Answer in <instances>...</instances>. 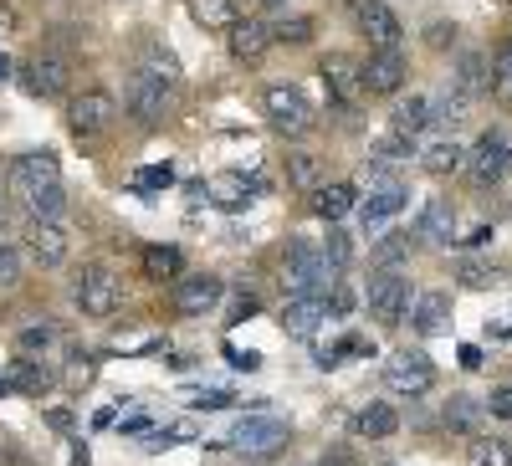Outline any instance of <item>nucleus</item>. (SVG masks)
Masks as SVG:
<instances>
[{
    "label": "nucleus",
    "mask_w": 512,
    "mask_h": 466,
    "mask_svg": "<svg viewBox=\"0 0 512 466\" xmlns=\"http://www.w3.org/2000/svg\"><path fill=\"white\" fill-rule=\"evenodd\" d=\"M497 57H502V62H507V67H512V41H507V47H502V52H497Z\"/></svg>",
    "instance_id": "nucleus-55"
},
{
    "label": "nucleus",
    "mask_w": 512,
    "mask_h": 466,
    "mask_svg": "<svg viewBox=\"0 0 512 466\" xmlns=\"http://www.w3.org/2000/svg\"><path fill=\"white\" fill-rule=\"evenodd\" d=\"M262 6H282V0H262Z\"/></svg>",
    "instance_id": "nucleus-57"
},
{
    "label": "nucleus",
    "mask_w": 512,
    "mask_h": 466,
    "mask_svg": "<svg viewBox=\"0 0 512 466\" xmlns=\"http://www.w3.org/2000/svg\"><path fill=\"white\" fill-rule=\"evenodd\" d=\"M323 262H328L333 272H344V267L354 262V236L333 226V231H328V241H323Z\"/></svg>",
    "instance_id": "nucleus-36"
},
{
    "label": "nucleus",
    "mask_w": 512,
    "mask_h": 466,
    "mask_svg": "<svg viewBox=\"0 0 512 466\" xmlns=\"http://www.w3.org/2000/svg\"><path fill=\"white\" fill-rule=\"evenodd\" d=\"M318 72H323V88H328V98H333L338 108H359V98H364V72H359V62H354L349 52H328Z\"/></svg>",
    "instance_id": "nucleus-12"
},
{
    "label": "nucleus",
    "mask_w": 512,
    "mask_h": 466,
    "mask_svg": "<svg viewBox=\"0 0 512 466\" xmlns=\"http://www.w3.org/2000/svg\"><path fill=\"white\" fill-rule=\"evenodd\" d=\"M466 175L472 185H497L512 175V134L507 129H487L472 149H466Z\"/></svg>",
    "instance_id": "nucleus-5"
},
{
    "label": "nucleus",
    "mask_w": 512,
    "mask_h": 466,
    "mask_svg": "<svg viewBox=\"0 0 512 466\" xmlns=\"http://www.w3.org/2000/svg\"><path fill=\"white\" fill-rule=\"evenodd\" d=\"M267 190V180L262 175H216V180H205V195L216 200L221 210H246L251 205V195H262Z\"/></svg>",
    "instance_id": "nucleus-20"
},
{
    "label": "nucleus",
    "mask_w": 512,
    "mask_h": 466,
    "mask_svg": "<svg viewBox=\"0 0 512 466\" xmlns=\"http://www.w3.org/2000/svg\"><path fill=\"white\" fill-rule=\"evenodd\" d=\"M190 16L205 26V31H231L241 21L236 0H190Z\"/></svg>",
    "instance_id": "nucleus-31"
},
{
    "label": "nucleus",
    "mask_w": 512,
    "mask_h": 466,
    "mask_svg": "<svg viewBox=\"0 0 512 466\" xmlns=\"http://www.w3.org/2000/svg\"><path fill=\"white\" fill-rule=\"evenodd\" d=\"M175 185V169L169 164H154V169H139L134 175V190H169Z\"/></svg>",
    "instance_id": "nucleus-42"
},
{
    "label": "nucleus",
    "mask_w": 512,
    "mask_h": 466,
    "mask_svg": "<svg viewBox=\"0 0 512 466\" xmlns=\"http://www.w3.org/2000/svg\"><path fill=\"white\" fill-rule=\"evenodd\" d=\"M272 36H277V41H287V47H303V41L313 36V21H308V16H287V21H277V26H272Z\"/></svg>",
    "instance_id": "nucleus-40"
},
{
    "label": "nucleus",
    "mask_w": 512,
    "mask_h": 466,
    "mask_svg": "<svg viewBox=\"0 0 512 466\" xmlns=\"http://www.w3.org/2000/svg\"><path fill=\"white\" fill-rule=\"evenodd\" d=\"M487 241H492V226H477V231H472V236H466L461 246H487Z\"/></svg>",
    "instance_id": "nucleus-51"
},
{
    "label": "nucleus",
    "mask_w": 512,
    "mask_h": 466,
    "mask_svg": "<svg viewBox=\"0 0 512 466\" xmlns=\"http://www.w3.org/2000/svg\"><path fill=\"white\" fill-rule=\"evenodd\" d=\"M282 282L292 298H328L338 287V272L323 262V246L313 241H292L287 246V262H282Z\"/></svg>",
    "instance_id": "nucleus-1"
},
{
    "label": "nucleus",
    "mask_w": 512,
    "mask_h": 466,
    "mask_svg": "<svg viewBox=\"0 0 512 466\" xmlns=\"http://www.w3.org/2000/svg\"><path fill=\"white\" fill-rule=\"evenodd\" d=\"M364 303H369V313L379 318V323H400L415 303H410V277L405 272H374L369 277V287H364Z\"/></svg>",
    "instance_id": "nucleus-8"
},
{
    "label": "nucleus",
    "mask_w": 512,
    "mask_h": 466,
    "mask_svg": "<svg viewBox=\"0 0 512 466\" xmlns=\"http://www.w3.org/2000/svg\"><path fill=\"white\" fill-rule=\"evenodd\" d=\"M318 466H359V461H354V456H349L344 446H338V451H328V456H323Z\"/></svg>",
    "instance_id": "nucleus-49"
},
{
    "label": "nucleus",
    "mask_w": 512,
    "mask_h": 466,
    "mask_svg": "<svg viewBox=\"0 0 512 466\" xmlns=\"http://www.w3.org/2000/svg\"><path fill=\"white\" fill-rule=\"evenodd\" d=\"M456 282H461V287H472V292H487V287L502 282V272L487 267V262H461V267H456Z\"/></svg>",
    "instance_id": "nucleus-37"
},
{
    "label": "nucleus",
    "mask_w": 512,
    "mask_h": 466,
    "mask_svg": "<svg viewBox=\"0 0 512 466\" xmlns=\"http://www.w3.org/2000/svg\"><path fill=\"white\" fill-rule=\"evenodd\" d=\"M461 364H466V369H482V349L466 344V349H461Z\"/></svg>",
    "instance_id": "nucleus-52"
},
{
    "label": "nucleus",
    "mask_w": 512,
    "mask_h": 466,
    "mask_svg": "<svg viewBox=\"0 0 512 466\" xmlns=\"http://www.w3.org/2000/svg\"><path fill=\"white\" fill-rule=\"evenodd\" d=\"M256 308H262V303H256V298H251V292H241V298L231 303V323H246V318H251Z\"/></svg>",
    "instance_id": "nucleus-47"
},
{
    "label": "nucleus",
    "mask_w": 512,
    "mask_h": 466,
    "mask_svg": "<svg viewBox=\"0 0 512 466\" xmlns=\"http://www.w3.org/2000/svg\"><path fill=\"white\" fill-rule=\"evenodd\" d=\"M221 292H226V282H221V277L195 272V277H180V282H175L169 303H175V313H180V318H205L210 308L221 303Z\"/></svg>",
    "instance_id": "nucleus-13"
},
{
    "label": "nucleus",
    "mask_w": 512,
    "mask_h": 466,
    "mask_svg": "<svg viewBox=\"0 0 512 466\" xmlns=\"http://www.w3.org/2000/svg\"><path fill=\"white\" fill-rule=\"evenodd\" d=\"M384 385H390L395 395H425L436 385V364L425 349H400L390 354V364H384Z\"/></svg>",
    "instance_id": "nucleus-11"
},
{
    "label": "nucleus",
    "mask_w": 512,
    "mask_h": 466,
    "mask_svg": "<svg viewBox=\"0 0 512 466\" xmlns=\"http://www.w3.org/2000/svg\"><path fill=\"white\" fill-rule=\"evenodd\" d=\"M466 461H472V466H512V451H507V441L477 436L472 446H466Z\"/></svg>",
    "instance_id": "nucleus-35"
},
{
    "label": "nucleus",
    "mask_w": 512,
    "mask_h": 466,
    "mask_svg": "<svg viewBox=\"0 0 512 466\" xmlns=\"http://www.w3.org/2000/svg\"><path fill=\"white\" fill-rule=\"evenodd\" d=\"M21 88L31 93V98H62L67 88H72V57L67 52H36V57H26L21 62Z\"/></svg>",
    "instance_id": "nucleus-4"
},
{
    "label": "nucleus",
    "mask_w": 512,
    "mask_h": 466,
    "mask_svg": "<svg viewBox=\"0 0 512 466\" xmlns=\"http://www.w3.org/2000/svg\"><path fill=\"white\" fill-rule=\"evenodd\" d=\"M113 118H118V103H113V93H103V88H88L82 98L67 103V129H72L77 139H98V134H108V129H113Z\"/></svg>",
    "instance_id": "nucleus-9"
},
{
    "label": "nucleus",
    "mask_w": 512,
    "mask_h": 466,
    "mask_svg": "<svg viewBox=\"0 0 512 466\" xmlns=\"http://www.w3.org/2000/svg\"><path fill=\"white\" fill-rule=\"evenodd\" d=\"M482 420H487V405L466 400V395H451V405H446V426H451L456 436H472V441H477Z\"/></svg>",
    "instance_id": "nucleus-30"
},
{
    "label": "nucleus",
    "mask_w": 512,
    "mask_h": 466,
    "mask_svg": "<svg viewBox=\"0 0 512 466\" xmlns=\"http://www.w3.org/2000/svg\"><path fill=\"white\" fill-rule=\"evenodd\" d=\"M226 405H236L231 390H195V410H226Z\"/></svg>",
    "instance_id": "nucleus-45"
},
{
    "label": "nucleus",
    "mask_w": 512,
    "mask_h": 466,
    "mask_svg": "<svg viewBox=\"0 0 512 466\" xmlns=\"http://www.w3.org/2000/svg\"><path fill=\"white\" fill-rule=\"evenodd\" d=\"M128 113H134L139 123H159L169 113V103H175V77H164V72H134L128 77V93H123Z\"/></svg>",
    "instance_id": "nucleus-6"
},
{
    "label": "nucleus",
    "mask_w": 512,
    "mask_h": 466,
    "mask_svg": "<svg viewBox=\"0 0 512 466\" xmlns=\"http://www.w3.org/2000/svg\"><path fill=\"white\" fill-rule=\"evenodd\" d=\"M451 88L461 93V98H477V93H492V67H487V57H477V52H466L461 57V67H456V82Z\"/></svg>",
    "instance_id": "nucleus-26"
},
{
    "label": "nucleus",
    "mask_w": 512,
    "mask_h": 466,
    "mask_svg": "<svg viewBox=\"0 0 512 466\" xmlns=\"http://www.w3.org/2000/svg\"><path fill=\"white\" fill-rule=\"evenodd\" d=\"M16 26H21L16 6H11V0H0V31H16Z\"/></svg>",
    "instance_id": "nucleus-48"
},
{
    "label": "nucleus",
    "mask_w": 512,
    "mask_h": 466,
    "mask_svg": "<svg viewBox=\"0 0 512 466\" xmlns=\"http://www.w3.org/2000/svg\"><path fill=\"white\" fill-rule=\"evenodd\" d=\"M492 98H497L502 108H512V67H507L502 57L492 62Z\"/></svg>",
    "instance_id": "nucleus-43"
},
{
    "label": "nucleus",
    "mask_w": 512,
    "mask_h": 466,
    "mask_svg": "<svg viewBox=\"0 0 512 466\" xmlns=\"http://www.w3.org/2000/svg\"><path fill=\"white\" fill-rule=\"evenodd\" d=\"M420 169L425 175H456V169H466V149L456 144V139H436V144H425V154H420Z\"/></svg>",
    "instance_id": "nucleus-24"
},
{
    "label": "nucleus",
    "mask_w": 512,
    "mask_h": 466,
    "mask_svg": "<svg viewBox=\"0 0 512 466\" xmlns=\"http://www.w3.org/2000/svg\"><path fill=\"white\" fill-rule=\"evenodd\" d=\"M364 72V93L369 98H390L405 88V77H410V62L405 52H369V62H359Z\"/></svg>",
    "instance_id": "nucleus-15"
},
{
    "label": "nucleus",
    "mask_w": 512,
    "mask_h": 466,
    "mask_svg": "<svg viewBox=\"0 0 512 466\" xmlns=\"http://www.w3.org/2000/svg\"><path fill=\"white\" fill-rule=\"evenodd\" d=\"M72 466H93V456H88V446H82V441L72 446Z\"/></svg>",
    "instance_id": "nucleus-53"
},
{
    "label": "nucleus",
    "mask_w": 512,
    "mask_h": 466,
    "mask_svg": "<svg viewBox=\"0 0 512 466\" xmlns=\"http://www.w3.org/2000/svg\"><path fill=\"white\" fill-rule=\"evenodd\" d=\"M72 251V231L62 221H31L26 226V257L47 272V267H62Z\"/></svg>",
    "instance_id": "nucleus-14"
},
{
    "label": "nucleus",
    "mask_w": 512,
    "mask_h": 466,
    "mask_svg": "<svg viewBox=\"0 0 512 466\" xmlns=\"http://www.w3.org/2000/svg\"><path fill=\"white\" fill-rule=\"evenodd\" d=\"M11 390H21V395H36V400H41V395L52 390V369L41 364V359H26V354H21V359L11 364Z\"/></svg>",
    "instance_id": "nucleus-28"
},
{
    "label": "nucleus",
    "mask_w": 512,
    "mask_h": 466,
    "mask_svg": "<svg viewBox=\"0 0 512 466\" xmlns=\"http://www.w3.org/2000/svg\"><path fill=\"white\" fill-rule=\"evenodd\" d=\"M11 77V57H0V82H6Z\"/></svg>",
    "instance_id": "nucleus-54"
},
{
    "label": "nucleus",
    "mask_w": 512,
    "mask_h": 466,
    "mask_svg": "<svg viewBox=\"0 0 512 466\" xmlns=\"http://www.w3.org/2000/svg\"><path fill=\"white\" fill-rule=\"evenodd\" d=\"M451 36H456V26H431V47H446Z\"/></svg>",
    "instance_id": "nucleus-50"
},
{
    "label": "nucleus",
    "mask_w": 512,
    "mask_h": 466,
    "mask_svg": "<svg viewBox=\"0 0 512 466\" xmlns=\"http://www.w3.org/2000/svg\"><path fill=\"white\" fill-rule=\"evenodd\" d=\"M287 185L318 195V190H323V159H318V154H303V149L287 154Z\"/></svg>",
    "instance_id": "nucleus-29"
},
{
    "label": "nucleus",
    "mask_w": 512,
    "mask_h": 466,
    "mask_svg": "<svg viewBox=\"0 0 512 466\" xmlns=\"http://www.w3.org/2000/svg\"><path fill=\"white\" fill-rule=\"evenodd\" d=\"M11 195L21 200V205H31L41 190H52V185H62V164H57V154L52 149H31V154H21L16 164H11Z\"/></svg>",
    "instance_id": "nucleus-7"
},
{
    "label": "nucleus",
    "mask_w": 512,
    "mask_h": 466,
    "mask_svg": "<svg viewBox=\"0 0 512 466\" xmlns=\"http://www.w3.org/2000/svg\"><path fill=\"white\" fill-rule=\"evenodd\" d=\"M21 251H16V241H0V292H16L21 287Z\"/></svg>",
    "instance_id": "nucleus-39"
},
{
    "label": "nucleus",
    "mask_w": 512,
    "mask_h": 466,
    "mask_svg": "<svg viewBox=\"0 0 512 466\" xmlns=\"http://www.w3.org/2000/svg\"><path fill=\"white\" fill-rule=\"evenodd\" d=\"M0 226H6V190H0Z\"/></svg>",
    "instance_id": "nucleus-56"
},
{
    "label": "nucleus",
    "mask_w": 512,
    "mask_h": 466,
    "mask_svg": "<svg viewBox=\"0 0 512 466\" xmlns=\"http://www.w3.org/2000/svg\"><path fill=\"white\" fill-rule=\"evenodd\" d=\"M405 200H410V195H405V185H400V180L374 185V190H369V200L359 205V216H364V226H379V221H390Z\"/></svg>",
    "instance_id": "nucleus-23"
},
{
    "label": "nucleus",
    "mask_w": 512,
    "mask_h": 466,
    "mask_svg": "<svg viewBox=\"0 0 512 466\" xmlns=\"http://www.w3.org/2000/svg\"><path fill=\"white\" fill-rule=\"evenodd\" d=\"M369 262H374V272H400V267L410 262V236H405V231H390V236L369 251Z\"/></svg>",
    "instance_id": "nucleus-33"
},
{
    "label": "nucleus",
    "mask_w": 512,
    "mask_h": 466,
    "mask_svg": "<svg viewBox=\"0 0 512 466\" xmlns=\"http://www.w3.org/2000/svg\"><path fill=\"white\" fill-rule=\"evenodd\" d=\"M175 441H195L190 420H175V426H154V436H144V451H169Z\"/></svg>",
    "instance_id": "nucleus-38"
},
{
    "label": "nucleus",
    "mask_w": 512,
    "mask_h": 466,
    "mask_svg": "<svg viewBox=\"0 0 512 466\" xmlns=\"http://www.w3.org/2000/svg\"><path fill=\"white\" fill-rule=\"evenodd\" d=\"M425 129H431V98H420V93H410L405 103H395V113H390V134L395 139H420Z\"/></svg>",
    "instance_id": "nucleus-21"
},
{
    "label": "nucleus",
    "mask_w": 512,
    "mask_h": 466,
    "mask_svg": "<svg viewBox=\"0 0 512 466\" xmlns=\"http://www.w3.org/2000/svg\"><path fill=\"white\" fill-rule=\"evenodd\" d=\"M354 431H359V436H369V441H384V436H395V431H400V415H395V405L369 400V405L354 415Z\"/></svg>",
    "instance_id": "nucleus-25"
},
{
    "label": "nucleus",
    "mask_w": 512,
    "mask_h": 466,
    "mask_svg": "<svg viewBox=\"0 0 512 466\" xmlns=\"http://www.w3.org/2000/svg\"><path fill=\"white\" fill-rule=\"evenodd\" d=\"M415 241L425 246H451L456 241V200H425L420 216H415Z\"/></svg>",
    "instance_id": "nucleus-18"
},
{
    "label": "nucleus",
    "mask_w": 512,
    "mask_h": 466,
    "mask_svg": "<svg viewBox=\"0 0 512 466\" xmlns=\"http://www.w3.org/2000/svg\"><path fill=\"white\" fill-rule=\"evenodd\" d=\"M487 415H492V420H512V385H492V395H487Z\"/></svg>",
    "instance_id": "nucleus-44"
},
{
    "label": "nucleus",
    "mask_w": 512,
    "mask_h": 466,
    "mask_svg": "<svg viewBox=\"0 0 512 466\" xmlns=\"http://www.w3.org/2000/svg\"><path fill=\"white\" fill-rule=\"evenodd\" d=\"M384 466H390V461H384Z\"/></svg>",
    "instance_id": "nucleus-58"
},
{
    "label": "nucleus",
    "mask_w": 512,
    "mask_h": 466,
    "mask_svg": "<svg viewBox=\"0 0 512 466\" xmlns=\"http://www.w3.org/2000/svg\"><path fill=\"white\" fill-rule=\"evenodd\" d=\"M446 323H451V298L446 292H420L415 308H410V328L431 338V333H446Z\"/></svg>",
    "instance_id": "nucleus-22"
},
{
    "label": "nucleus",
    "mask_w": 512,
    "mask_h": 466,
    "mask_svg": "<svg viewBox=\"0 0 512 466\" xmlns=\"http://www.w3.org/2000/svg\"><path fill=\"white\" fill-rule=\"evenodd\" d=\"M328 318H333V303L328 298H287V308H282V328L292 338H313Z\"/></svg>",
    "instance_id": "nucleus-19"
},
{
    "label": "nucleus",
    "mask_w": 512,
    "mask_h": 466,
    "mask_svg": "<svg viewBox=\"0 0 512 466\" xmlns=\"http://www.w3.org/2000/svg\"><path fill=\"white\" fill-rule=\"evenodd\" d=\"M93 374H98V364L88 349H67V385H88Z\"/></svg>",
    "instance_id": "nucleus-41"
},
{
    "label": "nucleus",
    "mask_w": 512,
    "mask_h": 466,
    "mask_svg": "<svg viewBox=\"0 0 512 466\" xmlns=\"http://www.w3.org/2000/svg\"><path fill=\"white\" fill-rule=\"evenodd\" d=\"M226 359H231L236 369H246V374H251V369H262V354H256V349H236V344H226Z\"/></svg>",
    "instance_id": "nucleus-46"
},
{
    "label": "nucleus",
    "mask_w": 512,
    "mask_h": 466,
    "mask_svg": "<svg viewBox=\"0 0 512 466\" xmlns=\"http://www.w3.org/2000/svg\"><path fill=\"white\" fill-rule=\"evenodd\" d=\"M272 41H277V36H272V26H267V21H256V16H241V21L226 31L231 57H236V62H246V67H251V62H262V57L272 52Z\"/></svg>",
    "instance_id": "nucleus-17"
},
{
    "label": "nucleus",
    "mask_w": 512,
    "mask_h": 466,
    "mask_svg": "<svg viewBox=\"0 0 512 466\" xmlns=\"http://www.w3.org/2000/svg\"><path fill=\"white\" fill-rule=\"evenodd\" d=\"M139 262H144V277H149V282H175L180 267H185L180 246H164V241H159V246H144Z\"/></svg>",
    "instance_id": "nucleus-27"
},
{
    "label": "nucleus",
    "mask_w": 512,
    "mask_h": 466,
    "mask_svg": "<svg viewBox=\"0 0 512 466\" xmlns=\"http://www.w3.org/2000/svg\"><path fill=\"white\" fill-rule=\"evenodd\" d=\"M231 446L241 456H277L287 446V420H277V415H241L236 431H231Z\"/></svg>",
    "instance_id": "nucleus-10"
},
{
    "label": "nucleus",
    "mask_w": 512,
    "mask_h": 466,
    "mask_svg": "<svg viewBox=\"0 0 512 466\" xmlns=\"http://www.w3.org/2000/svg\"><path fill=\"white\" fill-rule=\"evenodd\" d=\"M359 31L369 36L374 52H400V41H405L400 16L384 6V0H359Z\"/></svg>",
    "instance_id": "nucleus-16"
},
{
    "label": "nucleus",
    "mask_w": 512,
    "mask_h": 466,
    "mask_svg": "<svg viewBox=\"0 0 512 466\" xmlns=\"http://www.w3.org/2000/svg\"><path fill=\"white\" fill-rule=\"evenodd\" d=\"M262 108H267L272 134H282V139H303V134L318 129V108L297 93V88H282V82L262 93Z\"/></svg>",
    "instance_id": "nucleus-3"
},
{
    "label": "nucleus",
    "mask_w": 512,
    "mask_h": 466,
    "mask_svg": "<svg viewBox=\"0 0 512 466\" xmlns=\"http://www.w3.org/2000/svg\"><path fill=\"white\" fill-rule=\"evenodd\" d=\"M16 344H21L26 359H31V354H47V349L57 344V328H52L47 318H41V323H26V328L16 333Z\"/></svg>",
    "instance_id": "nucleus-34"
},
{
    "label": "nucleus",
    "mask_w": 512,
    "mask_h": 466,
    "mask_svg": "<svg viewBox=\"0 0 512 466\" xmlns=\"http://www.w3.org/2000/svg\"><path fill=\"white\" fill-rule=\"evenodd\" d=\"M349 210H354V185H323L313 195V216L318 221H344Z\"/></svg>",
    "instance_id": "nucleus-32"
},
{
    "label": "nucleus",
    "mask_w": 512,
    "mask_h": 466,
    "mask_svg": "<svg viewBox=\"0 0 512 466\" xmlns=\"http://www.w3.org/2000/svg\"><path fill=\"white\" fill-rule=\"evenodd\" d=\"M72 303H77V313H88V318H113L118 303H123L118 272L103 267V262H88V267L72 277Z\"/></svg>",
    "instance_id": "nucleus-2"
}]
</instances>
